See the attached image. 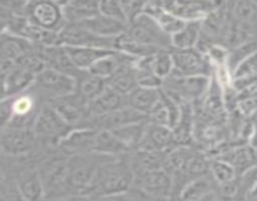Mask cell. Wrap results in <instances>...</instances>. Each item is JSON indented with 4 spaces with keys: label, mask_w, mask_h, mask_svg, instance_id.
<instances>
[{
    "label": "cell",
    "mask_w": 257,
    "mask_h": 201,
    "mask_svg": "<svg viewBox=\"0 0 257 201\" xmlns=\"http://www.w3.org/2000/svg\"><path fill=\"white\" fill-rule=\"evenodd\" d=\"M135 177L128 153L117 157H108L98 167L87 196L108 198L125 195L132 190Z\"/></svg>",
    "instance_id": "6da1fadb"
},
{
    "label": "cell",
    "mask_w": 257,
    "mask_h": 201,
    "mask_svg": "<svg viewBox=\"0 0 257 201\" xmlns=\"http://www.w3.org/2000/svg\"><path fill=\"white\" fill-rule=\"evenodd\" d=\"M35 136L40 145L57 148L58 143L73 130L49 102H43L34 123Z\"/></svg>",
    "instance_id": "7a4b0ae2"
},
{
    "label": "cell",
    "mask_w": 257,
    "mask_h": 201,
    "mask_svg": "<svg viewBox=\"0 0 257 201\" xmlns=\"http://www.w3.org/2000/svg\"><path fill=\"white\" fill-rule=\"evenodd\" d=\"M130 192L137 198H175L172 176L165 168L137 173Z\"/></svg>",
    "instance_id": "3957f363"
},
{
    "label": "cell",
    "mask_w": 257,
    "mask_h": 201,
    "mask_svg": "<svg viewBox=\"0 0 257 201\" xmlns=\"http://www.w3.org/2000/svg\"><path fill=\"white\" fill-rule=\"evenodd\" d=\"M25 17L34 27L53 33H60L67 25L62 4L50 0L28 2Z\"/></svg>",
    "instance_id": "277c9868"
},
{
    "label": "cell",
    "mask_w": 257,
    "mask_h": 201,
    "mask_svg": "<svg viewBox=\"0 0 257 201\" xmlns=\"http://www.w3.org/2000/svg\"><path fill=\"white\" fill-rule=\"evenodd\" d=\"M127 35L140 44L157 49L172 50L170 35L166 34L160 24L147 14H142L128 25Z\"/></svg>",
    "instance_id": "5b68a950"
},
{
    "label": "cell",
    "mask_w": 257,
    "mask_h": 201,
    "mask_svg": "<svg viewBox=\"0 0 257 201\" xmlns=\"http://www.w3.org/2000/svg\"><path fill=\"white\" fill-rule=\"evenodd\" d=\"M175 70L172 74L177 77H210L215 74V67L208 55L196 48L193 49H172ZM171 74V75H172Z\"/></svg>",
    "instance_id": "8992f818"
},
{
    "label": "cell",
    "mask_w": 257,
    "mask_h": 201,
    "mask_svg": "<svg viewBox=\"0 0 257 201\" xmlns=\"http://www.w3.org/2000/svg\"><path fill=\"white\" fill-rule=\"evenodd\" d=\"M34 88L38 89L45 100L65 97L75 93L77 90V78L64 74L52 68H45L37 75Z\"/></svg>",
    "instance_id": "52a82bcc"
},
{
    "label": "cell",
    "mask_w": 257,
    "mask_h": 201,
    "mask_svg": "<svg viewBox=\"0 0 257 201\" xmlns=\"http://www.w3.org/2000/svg\"><path fill=\"white\" fill-rule=\"evenodd\" d=\"M37 136L33 128H2V151L8 157L18 158L32 155L38 147Z\"/></svg>",
    "instance_id": "ba28073f"
},
{
    "label": "cell",
    "mask_w": 257,
    "mask_h": 201,
    "mask_svg": "<svg viewBox=\"0 0 257 201\" xmlns=\"http://www.w3.org/2000/svg\"><path fill=\"white\" fill-rule=\"evenodd\" d=\"M117 38H102L80 24H67L60 32L62 45L72 48H98L115 50Z\"/></svg>",
    "instance_id": "9c48e42d"
},
{
    "label": "cell",
    "mask_w": 257,
    "mask_h": 201,
    "mask_svg": "<svg viewBox=\"0 0 257 201\" xmlns=\"http://www.w3.org/2000/svg\"><path fill=\"white\" fill-rule=\"evenodd\" d=\"M45 102H49L72 128H84L90 118L89 105L84 102L77 93Z\"/></svg>",
    "instance_id": "30bf717a"
},
{
    "label": "cell",
    "mask_w": 257,
    "mask_h": 201,
    "mask_svg": "<svg viewBox=\"0 0 257 201\" xmlns=\"http://www.w3.org/2000/svg\"><path fill=\"white\" fill-rule=\"evenodd\" d=\"M148 121V117L132 107H124L102 116H92L84 128L94 131H114L123 126Z\"/></svg>",
    "instance_id": "8fae6325"
},
{
    "label": "cell",
    "mask_w": 257,
    "mask_h": 201,
    "mask_svg": "<svg viewBox=\"0 0 257 201\" xmlns=\"http://www.w3.org/2000/svg\"><path fill=\"white\" fill-rule=\"evenodd\" d=\"M97 131L90 128H73L64 138L59 141L57 148L68 157L94 153Z\"/></svg>",
    "instance_id": "7c38bea8"
},
{
    "label": "cell",
    "mask_w": 257,
    "mask_h": 201,
    "mask_svg": "<svg viewBox=\"0 0 257 201\" xmlns=\"http://www.w3.org/2000/svg\"><path fill=\"white\" fill-rule=\"evenodd\" d=\"M177 146L172 128L148 122L145 136H143V140L138 150L171 152Z\"/></svg>",
    "instance_id": "4fadbf2b"
},
{
    "label": "cell",
    "mask_w": 257,
    "mask_h": 201,
    "mask_svg": "<svg viewBox=\"0 0 257 201\" xmlns=\"http://www.w3.org/2000/svg\"><path fill=\"white\" fill-rule=\"evenodd\" d=\"M163 7L185 22H198L217 9L222 2H162Z\"/></svg>",
    "instance_id": "5bb4252c"
},
{
    "label": "cell",
    "mask_w": 257,
    "mask_h": 201,
    "mask_svg": "<svg viewBox=\"0 0 257 201\" xmlns=\"http://www.w3.org/2000/svg\"><path fill=\"white\" fill-rule=\"evenodd\" d=\"M15 185L25 201H43L45 187L38 167H23L14 177Z\"/></svg>",
    "instance_id": "9a60e30c"
},
{
    "label": "cell",
    "mask_w": 257,
    "mask_h": 201,
    "mask_svg": "<svg viewBox=\"0 0 257 201\" xmlns=\"http://www.w3.org/2000/svg\"><path fill=\"white\" fill-rule=\"evenodd\" d=\"M3 98H10L19 95L22 93L28 92L34 87L37 75L33 74L29 70L24 69L19 64L15 65L13 70H10L7 75H3Z\"/></svg>",
    "instance_id": "2e32d148"
},
{
    "label": "cell",
    "mask_w": 257,
    "mask_h": 201,
    "mask_svg": "<svg viewBox=\"0 0 257 201\" xmlns=\"http://www.w3.org/2000/svg\"><path fill=\"white\" fill-rule=\"evenodd\" d=\"M67 24H82L99 14V2L92 0H70L60 3Z\"/></svg>",
    "instance_id": "e0dca14e"
},
{
    "label": "cell",
    "mask_w": 257,
    "mask_h": 201,
    "mask_svg": "<svg viewBox=\"0 0 257 201\" xmlns=\"http://www.w3.org/2000/svg\"><path fill=\"white\" fill-rule=\"evenodd\" d=\"M168 152H156V151L136 150L128 153V160L132 166L135 175L150 171H157L166 168Z\"/></svg>",
    "instance_id": "ac0fdd59"
},
{
    "label": "cell",
    "mask_w": 257,
    "mask_h": 201,
    "mask_svg": "<svg viewBox=\"0 0 257 201\" xmlns=\"http://www.w3.org/2000/svg\"><path fill=\"white\" fill-rule=\"evenodd\" d=\"M34 44L24 38L2 33L0 40V62H18L28 53L33 52Z\"/></svg>",
    "instance_id": "d6986e66"
},
{
    "label": "cell",
    "mask_w": 257,
    "mask_h": 201,
    "mask_svg": "<svg viewBox=\"0 0 257 201\" xmlns=\"http://www.w3.org/2000/svg\"><path fill=\"white\" fill-rule=\"evenodd\" d=\"M80 25L102 38H118L128 30V24L104 17L100 13Z\"/></svg>",
    "instance_id": "ffe728a7"
},
{
    "label": "cell",
    "mask_w": 257,
    "mask_h": 201,
    "mask_svg": "<svg viewBox=\"0 0 257 201\" xmlns=\"http://www.w3.org/2000/svg\"><path fill=\"white\" fill-rule=\"evenodd\" d=\"M218 185L210 175L190 181L180 193L178 201H201L217 192Z\"/></svg>",
    "instance_id": "44dd1931"
},
{
    "label": "cell",
    "mask_w": 257,
    "mask_h": 201,
    "mask_svg": "<svg viewBox=\"0 0 257 201\" xmlns=\"http://www.w3.org/2000/svg\"><path fill=\"white\" fill-rule=\"evenodd\" d=\"M162 98V89L137 87L131 94L127 95L128 107L135 108L138 112L148 117L153 108L158 105Z\"/></svg>",
    "instance_id": "7402d4cb"
},
{
    "label": "cell",
    "mask_w": 257,
    "mask_h": 201,
    "mask_svg": "<svg viewBox=\"0 0 257 201\" xmlns=\"http://www.w3.org/2000/svg\"><path fill=\"white\" fill-rule=\"evenodd\" d=\"M64 47V45H63ZM73 64L80 72H88L98 60L112 54L114 50L98 49V48H72L65 47Z\"/></svg>",
    "instance_id": "603a6c76"
},
{
    "label": "cell",
    "mask_w": 257,
    "mask_h": 201,
    "mask_svg": "<svg viewBox=\"0 0 257 201\" xmlns=\"http://www.w3.org/2000/svg\"><path fill=\"white\" fill-rule=\"evenodd\" d=\"M108 87L105 79L90 74L89 72H80L77 77V93L84 102L89 105L94 99H97Z\"/></svg>",
    "instance_id": "cb8c5ba5"
},
{
    "label": "cell",
    "mask_w": 257,
    "mask_h": 201,
    "mask_svg": "<svg viewBox=\"0 0 257 201\" xmlns=\"http://www.w3.org/2000/svg\"><path fill=\"white\" fill-rule=\"evenodd\" d=\"M128 107L127 97L119 94L112 88L107 87V89L93 102L89 103L90 117L92 116H102L105 113L113 112V111L120 110V108Z\"/></svg>",
    "instance_id": "d4e9b609"
},
{
    "label": "cell",
    "mask_w": 257,
    "mask_h": 201,
    "mask_svg": "<svg viewBox=\"0 0 257 201\" xmlns=\"http://www.w3.org/2000/svg\"><path fill=\"white\" fill-rule=\"evenodd\" d=\"M131 150L112 132V131H97L94 153L117 157L130 153Z\"/></svg>",
    "instance_id": "484cf974"
},
{
    "label": "cell",
    "mask_w": 257,
    "mask_h": 201,
    "mask_svg": "<svg viewBox=\"0 0 257 201\" xmlns=\"http://www.w3.org/2000/svg\"><path fill=\"white\" fill-rule=\"evenodd\" d=\"M108 87L114 89L119 94L125 95L133 92L138 87L137 82V72H136L135 63L133 64L123 65L122 68L117 70L109 79L107 80Z\"/></svg>",
    "instance_id": "4316f807"
},
{
    "label": "cell",
    "mask_w": 257,
    "mask_h": 201,
    "mask_svg": "<svg viewBox=\"0 0 257 201\" xmlns=\"http://www.w3.org/2000/svg\"><path fill=\"white\" fill-rule=\"evenodd\" d=\"M201 38V20L198 22H186L185 27L171 37L172 49L185 50L197 47Z\"/></svg>",
    "instance_id": "83f0119b"
},
{
    "label": "cell",
    "mask_w": 257,
    "mask_h": 201,
    "mask_svg": "<svg viewBox=\"0 0 257 201\" xmlns=\"http://www.w3.org/2000/svg\"><path fill=\"white\" fill-rule=\"evenodd\" d=\"M148 121H143V122L132 123V125L123 126V127L117 128V130L112 131L125 146L132 151H136L140 148L141 142L145 136L146 128H147Z\"/></svg>",
    "instance_id": "f1b7e54d"
},
{
    "label": "cell",
    "mask_w": 257,
    "mask_h": 201,
    "mask_svg": "<svg viewBox=\"0 0 257 201\" xmlns=\"http://www.w3.org/2000/svg\"><path fill=\"white\" fill-rule=\"evenodd\" d=\"M231 15L238 23L257 27V2L240 0L230 3Z\"/></svg>",
    "instance_id": "f546056e"
},
{
    "label": "cell",
    "mask_w": 257,
    "mask_h": 201,
    "mask_svg": "<svg viewBox=\"0 0 257 201\" xmlns=\"http://www.w3.org/2000/svg\"><path fill=\"white\" fill-rule=\"evenodd\" d=\"M257 80V52L243 60L232 73V83H246L250 85Z\"/></svg>",
    "instance_id": "4dcf8cb0"
},
{
    "label": "cell",
    "mask_w": 257,
    "mask_h": 201,
    "mask_svg": "<svg viewBox=\"0 0 257 201\" xmlns=\"http://www.w3.org/2000/svg\"><path fill=\"white\" fill-rule=\"evenodd\" d=\"M210 172L218 186L232 182V181L238 178V175L235 168H233V166L228 163L227 161L222 160V158L211 160Z\"/></svg>",
    "instance_id": "1f68e13d"
},
{
    "label": "cell",
    "mask_w": 257,
    "mask_h": 201,
    "mask_svg": "<svg viewBox=\"0 0 257 201\" xmlns=\"http://www.w3.org/2000/svg\"><path fill=\"white\" fill-rule=\"evenodd\" d=\"M255 52H257V40L245 43V44L232 48V49H228L227 64L226 65H227V69L230 72L231 77H232V73L235 72L236 68Z\"/></svg>",
    "instance_id": "d6a6232c"
},
{
    "label": "cell",
    "mask_w": 257,
    "mask_h": 201,
    "mask_svg": "<svg viewBox=\"0 0 257 201\" xmlns=\"http://www.w3.org/2000/svg\"><path fill=\"white\" fill-rule=\"evenodd\" d=\"M152 69L163 80L167 79L175 70L172 50H160L152 57Z\"/></svg>",
    "instance_id": "836d02e7"
},
{
    "label": "cell",
    "mask_w": 257,
    "mask_h": 201,
    "mask_svg": "<svg viewBox=\"0 0 257 201\" xmlns=\"http://www.w3.org/2000/svg\"><path fill=\"white\" fill-rule=\"evenodd\" d=\"M99 13L104 17L110 18V19L118 20V22L127 23L124 10H123L122 2H115V0H104L99 2Z\"/></svg>",
    "instance_id": "e575fe53"
},
{
    "label": "cell",
    "mask_w": 257,
    "mask_h": 201,
    "mask_svg": "<svg viewBox=\"0 0 257 201\" xmlns=\"http://www.w3.org/2000/svg\"><path fill=\"white\" fill-rule=\"evenodd\" d=\"M136 72H137L138 87L162 89L165 80L158 77L152 69H140V68H136Z\"/></svg>",
    "instance_id": "d590c367"
},
{
    "label": "cell",
    "mask_w": 257,
    "mask_h": 201,
    "mask_svg": "<svg viewBox=\"0 0 257 201\" xmlns=\"http://www.w3.org/2000/svg\"><path fill=\"white\" fill-rule=\"evenodd\" d=\"M123 10H124L125 18H127L128 25L132 24L136 19L145 14L146 3L143 2H122Z\"/></svg>",
    "instance_id": "8d00e7d4"
},
{
    "label": "cell",
    "mask_w": 257,
    "mask_h": 201,
    "mask_svg": "<svg viewBox=\"0 0 257 201\" xmlns=\"http://www.w3.org/2000/svg\"><path fill=\"white\" fill-rule=\"evenodd\" d=\"M43 201H80L78 196H64V197H45Z\"/></svg>",
    "instance_id": "74e56055"
},
{
    "label": "cell",
    "mask_w": 257,
    "mask_h": 201,
    "mask_svg": "<svg viewBox=\"0 0 257 201\" xmlns=\"http://www.w3.org/2000/svg\"><path fill=\"white\" fill-rule=\"evenodd\" d=\"M250 146L257 150V127H253V132L250 137Z\"/></svg>",
    "instance_id": "f35d334b"
}]
</instances>
